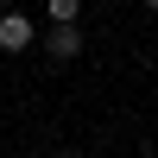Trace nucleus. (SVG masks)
<instances>
[{
	"instance_id": "1",
	"label": "nucleus",
	"mask_w": 158,
	"mask_h": 158,
	"mask_svg": "<svg viewBox=\"0 0 158 158\" xmlns=\"http://www.w3.org/2000/svg\"><path fill=\"white\" fill-rule=\"evenodd\" d=\"M44 51H51L57 63H70L76 51H82V32H76V25H51V32H44Z\"/></svg>"
},
{
	"instance_id": "2",
	"label": "nucleus",
	"mask_w": 158,
	"mask_h": 158,
	"mask_svg": "<svg viewBox=\"0 0 158 158\" xmlns=\"http://www.w3.org/2000/svg\"><path fill=\"white\" fill-rule=\"evenodd\" d=\"M32 19H25V13H6V19H0V51H25V44H32Z\"/></svg>"
},
{
	"instance_id": "3",
	"label": "nucleus",
	"mask_w": 158,
	"mask_h": 158,
	"mask_svg": "<svg viewBox=\"0 0 158 158\" xmlns=\"http://www.w3.org/2000/svg\"><path fill=\"white\" fill-rule=\"evenodd\" d=\"M51 19H57V25H76V0H51Z\"/></svg>"
},
{
	"instance_id": "4",
	"label": "nucleus",
	"mask_w": 158,
	"mask_h": 158,
	"mask_svg": "<svg viewBox=\"0 0 158 158\" xmlns=\"http://www.w3.org/2000/svg\"><path fill=\"white\" fill-rule=\"evenodd\" d=\"M63 158H82V152H63Z\"/></svg>"
},
{
	"instance_id": "5",
	"label": "nucleus",
	"mask_w": 158,
	"mask_h": 158,
	"mask_svg": "<svg viewBox=\"0 0 158 158\" xmlns=\"http://www.w3.org/2000/svg\"><path fill=\"white\" fill-rule=\"evenodd\" d=\"M146 6H158V0H146Z\"/></svg>"
}]
</instances>
